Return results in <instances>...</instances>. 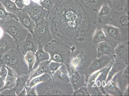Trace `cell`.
<instances>
[{
	"mask_svg": "<svg viewBox=\"0 0 129 96\" xmlns=\"http://www.w3.org/2000/svg\"><path fill=\"white\" fill-rule=\"evenodd\" d=\"M97 14L84 0H59L48 16L53 39L86 34L96 23Z\"/></svg>",
	"mask_w": 129,
	"mask_h": 96,
	"instance_id": "obj_1",
	"label": "cell"
},
{
	"mask_svg": "<svg viewBox=\"0 0 129 96\" xmlns=\"http://www.w3.org/2000/svg\"><path fill=\"white\" fill-rule=\"evenodd\" d=\"M24 57L18 45L2 55L0 58L3 65L12 69L18 75L29 73L28 68Z\"/></svg>",
	"mask_w": 129,
	"mask_h": 96,
	"instance_id": "obj_2",
	"label": "cell"
},
{
	"mask_svg": "<svg viewBox=\"0 0 129 96\" xmlns=\"http://www.w3.org/2000/svg\"><path fill=\"white\" fill-rule=\"evenodd\" d=\"M5 32L9 34L18 44L25 39L29 32L17 18L12 17L0 24Z\"/></svg>",
	"mask_w": 129,
	"mask_h": 96,
	"instance_id": "obj_3",
	"label": "cell"
},
{
	"mask_svg": "<svg viewBox=\"0 0 129 96\" xmlns=\"http://www.w3.org/2000/svg\"><path fill=\"white\" fill-rule=\"evenodd\" d=\"M36 23L31 34L34 40L44 45L53 40L48 17L40 20Z\"/></svg>",
	"mask_w": 129,
	"mask_h": 96,
	"instance_id": "obj_4",
	"label": "cell"
},
{
	"mask_svg": "<svg viewBox=\"0 0 129 96\" xmlns=\"http://www.w3.org/2000/svg\"><path fill=\"white\" fill-rule=\"evenodd\" d=\"M38 95H57L65 93L59 82L52 79L42 82L36 85Z\"/></svg>",
	"mask_w": 129,
	"mask_h": 96,
	"instance_id": "obj_5",
	"label": "cell"
},
{
	"mask_svg": "<svg viewBox=\"0 0 129 96\" xmlns=\"http://www.w3.org/2000/svg\"><path fill=\"white\" fill-rule=\"evenodd\" d=\"M44 51L50 56V60L61 63L66 60V50L60 43L54 40L43 45Z\"/></svg>",
	"mask_w": 129,
	"mask_h": 96,
	"instance_id": "obj_6",
	"label": "cell"
},
{
	"mask_svg": "<svg viewBox=\"0 0 129 96\" xmlns=\"http://www.w3.org/2000/svg\"><path fill=\"white\" fill-rule=\"evenodd\" d=\"M23 10L27 13L30 18L36 23L48 17L49 13L42 6L33 0H26Z\"/></svg>",
	"mask_w": 129,
	"mask_h": 96,
	"instance_id": "obj_7",
	"label": "cell"
},
{
	"mask_svg": "<svg viewBox=\"0 0 129 96\" xmlns=\"http://www.w3.org/2000/svg\"><path fill=\"white\" fill-rule=\"evenodd\" d=\"M18 45L15 39L4 32L3 36L0 38V57Z\"/></svg>",
	"mask_w": 129,
	"mask_h": 96,
	"instance_id": "obj_8",
	"label": "cell"
},
{
	"mask_svg": "<svg viewBox=\"0 0 129 96\" xmlns=\"http://www.w3.org/2000/svg\"><path fill=\"white\" fill-rule=\"evenodd\" d=\"M113 12V9L105 2L97 13V22L102 24L110 23Z\"/></svg>",
	"mask_w": 129,
	"mask_h": 96,
	"instance_id": "obj_9",
	"label": "cell"
},
{
	"mask_svg": "<svg viewBox=\"0 0 129 96\" xmlns=\"http://www.w3.org/2000/svg\"><path fill=\"white\" fill-rule=\"evenodd\" d=\"M24 55L28 52H33L35 54L38 50V44L33 39L31 34L29 32L26 37L18 44Z\"/></svg>",
	"mask_w": 129,
	"mask_h": 96,
	"instance_id": "obj_10",
	"label": "cell"
},
{
	"mask_svg": "<svg viewBox=\"0 0 129 96\" xmlns=\"http://www.w3.org/2000/svg\"><path fill=\"white\" fill-rule=\"evenodd\" d=\"M16 17L24 27L32 34L36 23L27 13L23 9H19L16 15Z\"/></svg>",
	"mask_w": 129,
	"mask_h": 96,
	"instance_id": "obj_11",
	"label": "cell"
},
{
	"mask_svg": "<svg viewBox=\"0 0 129 96\" xmlns=\"http://www.w3.org/2000/svg\"><path fill=\"white\" fill-rule=\"evenodd\" d=\"M114 11L128 12V0H105Z\"/></svg>",
	"mask_w": 129,
	"mask_h": 96,
	"instance_id": "obj_12",
	"label": "cell"
},
{
	"mask_svg": "<svg viewBox=\"0 0 129 96\" xmlns=\"http://www.w3.org/2000/svg\"><path fill=\"white\" fill-rule=\"evenodd\" d=\"M50 61H51L50 60L42 62L40 63L36 69L29 73L30 74V77L27 82V84L30 81L35 77L38 76L46 73H51L49 67V64Z\"/></svg>",
	"mask_w": 129,
	"mask_h": 96,
	"instance_id": "obj_13",
	"label": "cell"
},
{
	"mask_svg": "<svg viewBox=\"0 0 129 96\" xmlns=\"http://www.w3.org/2000/svg\"><path fill=\"white\" fill-rule=\"evenodd\" d=\"M35 54L36 57V62L31 71L36 69L42 62L49 60L50 59V56L49 53L44 51L43 49V45L40 43L38 44V50Z\"/></svg>",
	"mask_w": 129,
	"mask_h": 96,
	"instance_id": "obj_14",
	"label": "cell"
},
{
	"mask_svg": "<svg viewBox=\"0 0 129 96\" xmlns=\"http://www.w3.org/2000/svg\"><path fill=\"white\" fill-rule=\"evenodd\" d=\"M30 77L29 73L23 74L16 76V95H18L26 86L27 82Z\"/></svg>",
	"mask_w": 129,
	"mask_h": 96,
	"instance_id": "obj_15",
	"label": "cell"
},
{
	"mask_svg": "<svg viewBox=\"0 0 129 96\" xmlns=\"http://www.w3.org/2000/svg\"><path fill=\"white\" fill-rule=\"evenodd\" d=\"M6 66L8 70V75L6 79L5 85L1 90L13 88L16 86L17 75L13 70Z\"/></svg>",
	"mask_w": 129,
	"mask_h": 96,
	"instance_id": "obj_16",
	"label": "cell"
},
{
	"mask_svg": "<svg viewBox=\"0 0 129 96\" xmlns=\"http://www.w3.org/2000/svg\"><path fill=\"white\" fill-rule=\"evenodd\" d=\"M52 76L51 73H46L38 76L35 77L30 81L27 84L25 87L26 91L29 90L30 88L36 86L37 84L52 79Z\"/></svg>",
	"mask_w": 129,
	"mask_h": 96,
	"instance_id": "obj_17",
	"label": "cell"
},
{
	"mask_svg": "<svg viewBox=\"0 0 129 96\" xmlns=\"http://www.w3.org/2000/svg\"><path fill=\"white\" fill-rule=\"evenodd\" d=\"M84 1L91 11L97 13L105 3V0H84Z\"/></svg>",
	"mask_w": 129,
	"mask_h": 96,
	"instance_id": "obj_18",
	"label": "cell"
},
{
	"mask_svg": "<svg viewBox=\"0 0 129 96\" xmlns=\"http://www.w3.org/2000/svg\"><path fill=\"white\" fill-rule=\"evenodd\" d=\"M1 2L6 11L10 13L16 15L19 10L15 2L11 0H1Z\"/></svg>",
	"mask_w": 129,
	"mask_h": 96,
	"instance_id": "obj_19",
	"label": "cell"
},
{
	"mask_svg": "<svg viewBox=\"0 0 129 96\" xmlns=\"http://www.w3.org/2000/svg\"><path fill=\"white\" fill-rule=\"evenodd\" d=\"M24 57V59L28 68L29 73H30L32 71L33 68L36 62L35 54L30 51L26 54Z\"/></svg>",
	"mask_w": 129,
	"mask_h": 96,
	"instance_id": "obj_20",
	"label": "cell"
},
{
	"mask_svg": "<svg viewBox=\"0 0 129 96\" xmlns=\"http://www.w3.org/2000/svg\"><path fill=\"white\" fill-rule=\"evenodd\" d=\"M12 17L17 18L16 15L7 11L1 3L0 5V24Z\"/></svg>",
	"mask_w": 129,
	"mask_h": 96,
	"instance_id": "obj_21",
	"label": "cell"
},
{
	"mask_svg": "<svg viewBox=\"0 0 129 96\" xmlns=\"http://www.w3.org/2000/svg\"><path fill=\"white\" fill-rule=\"evenodd\" d=\"M59 0H43L39 2V4L44 9L48 12H51L56 3Z\"/></svg>",
	"mask_w": 129,
	"mask_h": 96,
	"instance_id": "obj_22",
	"label": "cell"
},
{
	"mask_svg": "<svg viewBox=\"0 0 129 96\" xmlns=\"http://www.w3.org/2000/svg\"><path fill=\"white\" fill-rule=\"evenodd\" d=\"M104 28L107 33L111 37L116 38L119 35V30L113 25H106L104 26Z\"/></svg>",
	"mask_w": 129,
	"mask_h": 96,
	"instance_id": "obj_23",
	"label": "cell"
},
{
	"mask_svg": "<svg viewBox=\"0 0 129 96\" xmlns=\"http://www.w3.org/2000/svg\"><path fill=\"white\" fill-rule=\"evenodd\" d=\"M61 65V63L53 61H51L49 63V67L52 75L60 67Z\"/></svg>",
	"mask_w": 129,
	"mask_h": 96,
	"instance_id": "obj_24",
	"label": "cell"
},
{
	"mask_svg": "<svg viewBox=\"0 0 129 96\" xmlns=\"http://www.w3.org/2000/svg\"><path fill=\"white\" fill-rule=\"evenodd\" d=\"M0 95H16L15 87L11 89H5L0 90Z\"/></svg>",
	"mask_w": 129,
	"mask_h": 96,
	"instance_id": "obj_25",
	"label": "cell"
},
{
	"mask_svg": "<svg viewBox=\"0 0 129 96\" xmlns=\"http://www.w3.org/2000/svg\"><path fill=\"white\" fill-rule=\"evenodd\" d=\"M8 73V69L5 65H3L0 69V76L2 77L6 80Z\"/></svg>",
	"mask_w": 129,
	"mask_h": 96,
	"instance_id": "obj_26",
	"label": "cell"
},
{
	"mask_svg": "<svg viewBox=\"0 0 129 96\" xmlns=\"http://www.w3.org/2000/svg\"><path fill=\"white\" fill-rule=\"evenodd\" d=\"M14 2L19 9H23L25 6V0H15Z\"/></svg>",
	"mask_w": 129,
	"mask_h": 96,
	"instance_id": "obj_27",
	"label": "cell"
},
{
	"mask_svg": "<svg viewBox=\"0 0 129 96\" xmlns=\"http://www.w3.org/2000/svg\"><path fill=\"white\" fill-rule=\"evenodd\" d=\"M26 91V95L28 96L38 95L36 91V86H33L30 88L28 90Z\"/></svg>",
	"mask_w": 129,
	"mask_h": 96,
	"instance_id": "obj_28",
	"label": "cell"
},
{
	"mask_svg": "<svg viewBox=\"0 0 129 96\" xmlns=\"http://www.w3.org/2000/svg\"><path fill=\"white\" fill-rule=\"evenodd\" d=\"M5 79L0 76V90L4 87L5 84Z\"/></svg>",
	"mask_w": 129,
	"mask_h": 96,
	"instance_id": "obj_29",
	"label": "cell"
},
{
	"mask_svg": "<svg viewBox=\"0 0 129 96\" xmlns=\"http://www.w3.org/2000/svg\"><path fill=\"white\" fill-rule=\"evenodd\" d=\"M26 90L25 88L23 89V91L18 94V95H26Z\"/></svg>",
	"mask_w": 129,
	"mask_h": 96,
	"instance_id": "obj_30",
	"label": "cell"
},
{
	"mask_svg": "<svg viewBox=\"0 0 129 96\" xmlns=\"http://www.w3.org/2000/svg\"><path fill=\"white\" fill-rule=\"evenodd\" d=\"M4 31L3 30L2 28L0 26V38L3 36V34H4Z\"/></svg>",
	"mask_w": 129,
	"mask_h": 96,
	"instance_id": "obj_31",
	"label": "cell"
},
{
	"mask_svg": "<svg viewBox=\"0 0 129 96\" xmlns=\"http://www.w3.org/2000/svg\"><path fill=\"white\" fill-rule=\"evenodd\" d=\"M3 65V62L1 58H0V69H1V68H2V66Z\"/></svg>",
	"mask_w": 129,
	"mask_h": 96,
	"instance_id": "obj_32",
	"label": "cell"
},
{
	"mask_svg": "<svg viewBox=\"0 0 129 96\" xmlns=\"http://www.w3.org/2000/svg\"><path fill=\"white\" fill-rule=\"evenodd\" d=\"M11 1H13V2H14L15 0H11Z\"/></svg>",
	"mask_w": 129,
	"mask_h": 96,
	"instance_id": "obj_33",
	"label": "cell"
},
{
	"mask_svg": "<svg viewBox=\"0 0 129 96\" xmlns=\"http://www.w3.org/2000/svg\"><path fill=\"white\" fill-rule=\"evenodd\" d=\"M1 4V0H0V5Z\"/></svg>",
	"mask_w": 129,
	"mask_h": 96,
	"instance_id": "obj_34",
	"label": "cell"
},
{
	"mask_svg": "<svg viewBox=\"0 0 129 96\" xmlns=\"http://www.w3.org/2000/svg\"><path fill=\"white\" fill-rule=\"evenodd\" d=\"M43 1V0H40V2H41V1Z\"/></svg>",
	"mask_w": 129,
	"mask_h": 96,
	"instance_id": "obj_35",
	"label": "cell"
}]
</instances>
